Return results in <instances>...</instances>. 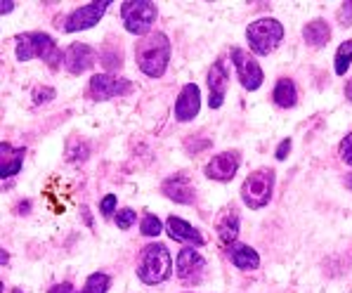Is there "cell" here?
<instances>
[{"mask_svg": "<svg viewBox=\"0 0 352 293\" xmlns=\"http://www.w3.org/2000/svg\"><path fill=\"white\" fill-rule=\"evenodd\" d=\"M135 59H138V67L142 69V74H147L149 78L164 76L168 62H170V41H168V36L156 31V34L140 38V43L135 45Z\"/></svg>", "mask_w": 352, "mask_h": 293, "instance_id": "6da1fadb", "label": "cell"}, {"mask_svg": "<svg viewBox=\"0 0 352 293\" xmlns=\"http://www.w3.org/2000/svg\"><path fill=\"white\" fill-rule=\"evenodd\" d=\"M173 258L164 243H149L142 248L138 260V276L144 284H161L170 276Z\"/></svg>", "mask_w": 352, "mask_h": 293, "instance_id": "7a4b0ae2", "label": "cell"}, {"mask_svg": "<svg viewBox=\"0 0 352 293\" xmlns=\"http://www.w3.org/2000/svg\"><path fill=\"white\" fill-rule=\"evenodd\" d=\"M43 59L52 69L62 64V52H59L57 43L47 34L34 31V34H24L17 38V59L19 62H31V59Z\"/></svg>", "mask_w": 352, "mask_h": 293, "instance_id": "3957f363", "label": "cell"}, {"mask_svg": "<svg viewBox=\"0 0 352 293\" xmlns=\"http://www.w3.org/2000/svg\"><path fill=\"white\" fill-rule=\"evenodd\" d=\"M246 38H248V45H251V50L256 52V55H270L281 43V38H284V26L272 17L256 19L246 29Z\"/></svg>", "mask_w": 352, "mask_h": 293, "instance_id": "277c9868", "label": "cell"}, {"mask_svg": "<svg viewBox=\"0 0 352 293\" xmlns=\"http://www.w3.org/2000/svg\"><path fill=\"white\" fill-rule=\"evenodd\" d=\"M274 192V171L270 168H260V171L251 173L241 184V199L248 208L258 210L270 204Z\"/></svg>", "mask_w": 352, "mask_h": 293, "instance_id": "5b68a950", "label": "cell"}, {"mask_svg": "<svg viewBox=\"0 0 352 293\" xmlns=\"http://www.w3.org/2000/svg\"><path fill=\"white\" fill-rule=\"evenodd\" d=\"M121 17L126 24V31L135 36H149L151 26L156 21V5L151 0H128L121 5Z\"/></svg>", "mask_w": 352, "mask_h": 293, "instance_id": "8992f818", "label": "cell"}, {"mask_svg": "<svg viewBox=\"0 0 352 293\" xmlns=\"http://www.w3.org/2000/svg\"><path fill=\"white\" fill-rule=\"evenodd\" d=\"M232 62L236 69V78L241 80V85L246 90H258L263 85L265 76L256 57H251V52L241 50V47H232Z\"/></svg>", "mask_w": 352, "mask_h": 293, "instance_id": "52a82bcc", "label": "cell"}, {"mask_svg": "<svg viewBox=\"0 0 352 293\" xmlns=\"http://www.w3.org/2000/svg\"><path fill=\"white\" fill-rule=\"evenodd\" d=\"M109 0H97V3H88L83 8L74 10L72 14L64 21V29L69 34H76V31H85V29H93V26L104 17V12L109 10Z\"/></svg>", "mask_w": 352, "mask_h": 293, "instance_id": "ba28073f", "label": "cell"}, {"mask_svg": "<svg viewBox=\"0 0 352 293\" xmlns=\"http://www.w3.org/2000/svg\"><path fill=\"white\" fill-rule=\"evenodd\" d=\"M130 92V80L128 78H116L111 74H97L90 78V95L97 102L111 100L118 95H128Z\"/></svg>", "mask_w": 352, "mask_h": 293, "instance_id": "9c48e42d", "label": "cell"}, {"mask_svg": "<svg viewBox=\"0 0 352 293\" xmlns=\"http://www.w3.org/2000/svg\"><path fill=\"white\" fill-rule=\"evenodd\" d=\"M175 272L185 284H199L206 272V260L201 253L194 251V248H185V251L177 253Z\"/></svg>", "mask_w": 352, "mask_h": 293, "instance_id": "30bf717a", "label": "cell"}, {"mask_svg": "<svg viewBox=\"0 0 352 293\" xmlns=\"http://www.w3.org/2000/svg\"><path fill=\"white\" fill-rule=\"evenodd\" d=\"M241 156L239 151H223V154H215L213 159L206 164V177L218 182H227L234 177V173L239 171Z\"/></svg>", "mask_w": 352, "mask_h": 293, "instance_id": "8fae6325", "label": "cell"}, {"mask_svg": "<svg viewBox=\"0 0 352 293\" xmlns=\"http://www.w3.org/2000/svg\"><path fill=\"white\" fill-rule=\"evenodd\" d=\"M201 109V90H199L197 83H187L185 88L180 90L175 102V118L182 123L192 121L194 116Z\"/></svg>", "mask_w": 352, "mask_h": 293, "instance_id": "7c38bea8", "label": "cell"}, {"mask_svg": "<svg viewBox=\"0 0 352 293\" xmlns=\"http://www.w3.org/2000/svg\"><path fill=\"white\" fill-rule=\"evenodd\" d=\"M97 62V52L85 43H74L67 52H64V67H67L69 74H83L88 72L90 67Z\"/></svg>", "mask_w": 352, "mask_h": 293, "instance_id": "4fadbf2b", "label": "cell"}, {"mask_svg": "<svg viewBox=\"0 0 352 293\" xmlns=\"http://www.w3.org/2000/svg\"><path fill=\"white\" fill-rule=\"evenodd\" d=\"M161 189H164V194L168 199H173V202L177 204H192L194 197H197V189H194L192 180H189L187 175H170L168 180L161 184Z\"/></svg>", "mask_w": 352, "mask_h": 293, "instance_id": "5bb4252c", "label": "cell"}, {"mask_svg": "<svg viewBox=\"0 0 352 293\" xmlns=\"http://www.w3.org/2000/svg\"><path fill=\"white\" fill-rule=\"evenodd\" d=\"M227 83H230V76H227V69L223 62H215L213 69L208 72V88H210V109H220L225 102V92H227Z\"/></svg>", "mask_w": 352, "mask_h": 293, "instance_id": "9a60e30c", "label": "cell"}, {"mask_svg": "<svg viewBox=\"0 0 352 293\" xmlns=\"http://www.w3.org/2000/svg\"><path fill=\"white\" fill-rule=\"evenodd\" d=\"M166 230L170 239H175V241H182V243H192V246H204V237L201 232L197 230V227H192L187 220L182 218H175V215H170V218L166 220Z\"/></svg>", "mask_w": 352, "mask_h": 293, "instance_id": "2e32d148", "label": "cell"}, {"mask_svg": "<svg viewBox=\"0 0 352 293\" xmlns=\"http://www.w3.org/2000/svg\"><path fill=\"white\" fill-rule=\"evenodd\" d=\"M0 154H3V161H0V177L8 180V177L17 175L21 171V164H24V149L3 142L0 144Z\"/></svg>", "mask_w": 352, "mask_h": 293, "instance_id": "e0dca14e", "label": "cell"}, {"mask_svg": "<svg viewBox=\"0 0 352 293\" xmlns=\"http://www.w3.org/2000/svg\"><path fill=\"white\" fill-rule=\"evenodd\" d=\"M218 237L223 243H232L236 239V235H239V210L236 208H227L223 210V215H220L218 220Z\"/></svg>", "mask_w": 352, "mask_h": 293, "instance_id": "ac0fdd59", "label": "cell"}, {"mask_svg": "<svg viewBox=\"0 0 352 293\" xmlns=\"http://www.w3.org/2000/svg\"><path fill=\"white\" fill-rule=\"evenodd\" d=\"M230 258H232V263H234V268L246 270V272L248 270H258V265H260V256L256 248L243 246V243H236V246L230 248Z\"/></svg>", "mask_w": 352, "mask_h": 293, "instance_id": "d6986e66", "label": "cell"}, {"mask_svg": "<svg viewBox=\"0 0 352 293\" xmlns=\"http://www.w3.org/2000/svg\"><path fill=\"white\" fill-rule=\"evenodd\" d=\"M302 38H305V43H310L312 47H322V45H327L329 38H331V29H329V24L324 19H315L302 26Z\"/></svg>", "mask_w": 352, "mask_h": 293, "instance_id": "ffe728a7", "label": "cell"}, {"mask_svg": "<svg viewBox=\"0 0 352 293\" xmlns=\"http://www.w3.org/2000/svg\"><path fill=\"white\" fill-rule=\"evenodd\" d=\"M272 97L281 109H291V107H296V102H298L296 83L291 78H281L277 83V88H274V92H272Z\"/></svg>", "mask_w": 352, "mask_h": 293, "instance_id": "44dd1931", "label": "cell"}, {"mask_svg": "<svg viewBox=\"0 0 352 293\" xmlns=\"http://www.w3.org/2000/svg\"><path fill=\"white\" fill-rule=\"evenodd\" d=\"M109 284H111V279L104 272H95L85 279V286L78 293H107Z\"/></svg>", "mask_w": 352, "mask_h": 293, "instance_id": "7402d4cb", "label": "cell"}, {"mask_svg": "<svg viewBox=\"0 0 352 293\" xmlns=\"http://www.w3.org/2000/svg\"><path fill=\"white\" fill-rule=\"evenodd\" d=\"M350 64H352V41H345L343 45L338 47V52H336V74L345 76Z\"/></svg>", "mask_w": 352, "mask_h": 293, "instance_id": "603a6c76", "label": "cell"}, {"mask_svg": "<svg viewBox=\"0 0 352 293\" xmlns=\"http://www.w3.org/2000/svg\"><path fill=\"white\" fill-rule=\"evenodd\" d=\"M140 230H142L144 237H159L164 225H161V220L156 215H144L142 222H140Z\"/></svg>", "mask_w": 352, "mask_h": 293, "instance_id": "cb8c5ba5", "label": "cell"}, {"mask_svg": "<svg viewBox=\"0 0 352 293\" xmlns=\"http://www.w3.org/2000/svg\"><path fill=\"white\" fill-rule=\"evenodd\" d=\"M135 220H138V213H135L133 208H123V210H118V215H116V225L121 227V230H130Z\"/></svg>", "mask_w": 352, "mask_h": 293, "instance_id": "d4e9b609", "label": "cell"}, {"mask_svg": "<svg viewBox=\"0 0 352 293\" xmlns=\"http://www.w3.org/2000/svg\"><path fill=\"white\" fill-rule=\"evenodd\" d=\"M340 159L348 166H352V133L345 135V140L340 142Z\"/></svg>", "mask_w": 352, "mask_h": 293, "instance_id": "484cf974", "label": "cell"}, {"mask_svg": "<svg viewBox=\"0 0 352 293\" xmlns=\"http://www.w3.org/2000/svg\"><path fill=\"white\" fill-rule=\"evenodd\" d=\"M338 21L343 26H352V0H348V3L340 5L338 10Z\"/></svg>", "mask_w": 352, "mask_h": 293, "instance_id": "4316f807", "label": "cell"}, {"mask_svg": "<svg viewBox=\"0 0 352 293\" xmlns=\"http://www.w3.org/2000/svg\"><path fill=\"white\" fill-rule=\"evenodd\" d=\"M100 213H102V215H111V213H116V197H113V194H107V197L102 199V204H100Z\"/></svg>", "mask_w": 352, "mask_h": 293, "instance_id": "83f0119b", "label": "cell"}, {"mask_svg": "<svg viewBox=\"0 0 352 293\" xmlns=\"http://www.w3.org/2000/svg\"><path fill=\"white\" fill-rule=\"evenodd\" d=\"M36 105H43V102H50L52 97H55V90L50 88H43V90H36Z\"/></svg>", "mask_w": 352, "mask_h": 293, "instance_id": "f1b7e54d", "label": "cell"}, {"mask_svg": "<svg viewBox=\"0 0 352 293\" xmlns=\"http://www.w3.org/2000/svg\"><path fill=\"white\" fill-rule=\"evenodd\" d=\"M289 151H291V140H284V142H281V144L277 146V159H279V161H284Z\"/></svg>", "mask_w": 352, "mask_h": 293, "instance_id": "f546056e", "label": "cell"}, {"mask_svg": "<svg viewBox=\"0 0 352 293\" xmlns=\"http://www.w3.org/2000/svg\"><path fill=\"white\" fill-rule=\"evenodd\" d=\"M72 289H74V286L69 284V281H64V284H55L47 293H72Z\"/></svg>", "mask_w": 352, "mask_h": 293, "instance_id": "4dcf8cb0", "label": "cell"}, {"mask_svg": "<svg viewBox=\"0 0 352 293\" xmlns=\"http://www.w3.org/2000/svg\"><path fill=\"white\" fill-rule=\"evenodd\" d=\"M12 8H14V3H12V0H3V3H0V12H3V14L12 12Z\"/></svg>", "mask_w": 352, "mask_h": 293, "instance_id": "1f68e13d", "label": "cell"}, {"mask_svg": "<svg viewBox=\"0 0 352 293\" xmlns=\"http://www.w3.org/2000/svg\"><path fill=\"white\" fill-rule=\"evenodd\" d=\"M345 95H348V100L352 102V80L348 83V88H345Z\"/></svg>", "mask_w": 352, "mask_h": 293, "instance_id": "d6a6232c", "label": "cell"}, {"mask_svg": "<svg viewBox=\"0 0 352 293\" xmlns=\"http://www.w3.org/2000/svg\"><path fill=\"white\" fill-rule=\"evenodd\" d=\"M348 184H350V189H352V175H350V180H348Z\"/></svg>", "mask_w": 352, "mask_h": 293, "instance_id": "836d02e7", "label": "cell"}, {"mask_svg": "<svg viewBox=\"0 0 352 293\" xmlns=\"http://www.w3.org/2000/svg\"><path fill=\"white\" fill-rule=\"evenodd\" d=\"M12 293H21V291H19V289H14V291H12Z\"/></svg>", "mask_w": 352, "mask_h": 293, "instance_id": "e575fe53", "label": "cell"}]
</instances>
